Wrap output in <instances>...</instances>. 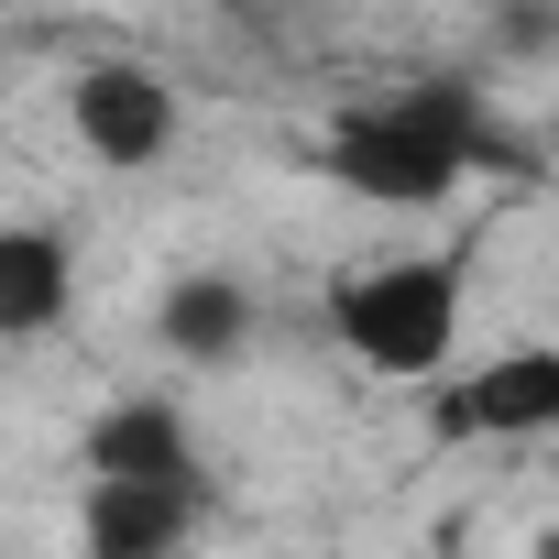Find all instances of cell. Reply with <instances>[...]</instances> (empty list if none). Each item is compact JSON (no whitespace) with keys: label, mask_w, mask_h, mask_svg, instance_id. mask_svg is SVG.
<instances>
[{"label":"cell","mask_w":559,"mask_h":559,"mask_svg":"<svg viewBox=\"0 0 559 559\" xmlns=\"http://www.w3.org/2000/svg\"><path fill=\"white\" fill-rule=\"evenodd\" d=\"M252 330H263V308H252L241 274H176L165 308H154V341H165L176 362H198V373L241 362V352H252Z\"/></svg>","instance_id":"8992f818"},{"label":"cell","mask_w":559,"mask_h":559,"mask_svg":"<svg viewBox=\"0 0 559 559\" xmlns=\"http://www.w3.org/2000/svg\"><path fill=\"white\" fill-rule=\"evenodd\" d=\"M88 472H198V439H187L176 406L121 395L110 417H88Z\"/></svg>","instance_id":"52a82bcc"},{"label":"cell","mask_w":559,"mask_h":559,"mask_svg":"<svg viewBox=\"0 0 559 559\" xmlns=\"http://www.w3.org/2000/svg\"><path fill=\"white\" fill-rule=\"evenodd\" d=\"M330 176L362 209L417 219V209H439L461 187V132L439 110H352V121H330Z\"/></svg>","instance_id":"277c9868"},{"label":"cell","mask_w":559,"mask_h":559,"mask_svg":"<svg viewBox=\"0 0 559 559\" xmlns=\"http://www.w3.org/2000/svg\"><path fill=\"white\" fill-rule=\"evenodd\" d=\"M67 143L99 176H154L187 143V88L143 56H78L67 67Z\"/></svg>","instance_id":"3957f363"},{"label":"cell","mask_w":559,"mask_h":559,"mask_svg":"<svg viewBox=\"0 0 559 559\" xmlns=\"http://www.w3.org/2000/svg\"><path fill=\"white\" fill-rule=\"evenodd\" d=\"M472 297H483L472 241H384V252H352L319 286V330L341 341L352 373L417 395L472 352Z\"/></svg>","instance_id":"6da1fadb"},{"label":"cell","mask_w":559,"mask_h":559,"mask_svg":"<svg viewBox=\"0 0 559 559\" xmlns=\"http://www.w3.org/2000/svg\"><path fill=\"white\" fill-rule=\"evenodd\" d=\"M56 308H67V241H56L45 219H23L12 241H0V330H12V341H45Z\"/></svg>","instance_id":"ba28073f"},{"label":"cell","mask_w":559,"mask_h":559,"mask_svg":"<svg viewBox=\"0 0 559 559\" xmlns=\"http://www.w3.org/2000/svg\"><path fill=\"white\" fill-rule=\"evenodd\" d=\"M548 483H559V450H548Z\"/></svg>","instance_id":"30bf717a"},{"label":"cell","mask_w":559,"mask_h":559,"mask_svg":"<svg viewBox=\"0 0 559 559\" xmlns=\"http://www.w3.org/2000/svg\"><path fill=\"white\" fill-rule=\"evenodd\" d=\"M417 406L450 450H559V341L515 330L493 352H461L439 384H417Z\"/></svg>","instance_id":"7a4b0ae2"},{"label":"cell","mask_w":559,"mask_h":559,"mask_svg":"<svg viewBox=\"0 0 559 559\" xmlns=\"http://www.w3.org/2000/svg\"><path fill=\"white\" fill-rule=\"evenodd\" d=\"M526 559H559V515H548V526H537V537H526Z\"/></svg>","instance_id":"9c48e42d"},{"label":"cell","mask_w":559,"mask_h":559,"mask_svg":"<svg viewBox=\"0 0 559 559\" xmlns=\"http://www.w3.org/2000/svg\"><path fill=\"white\" fill-rule=\"evenodd\" d=\"M198 472H78V559H187Z\"/></svg>","instance_id":"5b68a950"}]
</instances>
